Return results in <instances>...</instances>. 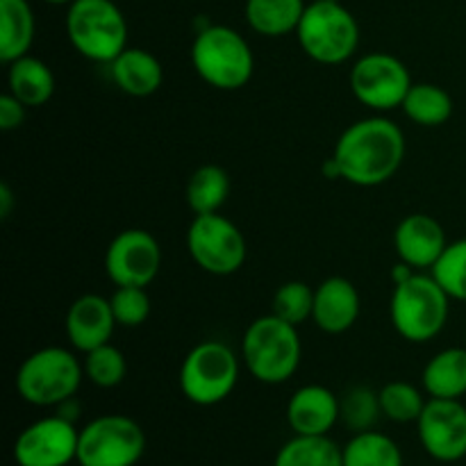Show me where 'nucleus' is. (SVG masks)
<instances>
[{"label":"nucleus","mask_w":466,"mask_h":466,"mask_svg":"<svg viewBox=\"0 0 466 466\" xmlns=\"http://www.w3.org/2000/svg\"><path fill=\"white\" fill-rule=\"evenodd\" d=\"M405 116L421 127H440L453 116V98L449 91L432 82H414L403 100Z\"/></svg>","instance_id":"24"},{"label":"nucleus","mask_w":466,"mask_h":466,"mask_svg":"<svg viewBox=\"0 0 466 466\" xmlns=\"http://www.w3.org/2000/svg\"><path fill=\"white\" fill-rule=\"evenodd\" d=\"M451 296L432 273H414L394 285L390 300V319L394 330L410 344H428L449 323Z\"/></svg>","instance_id":"3"},{"label":"nucleus","mask_w":466,"mask_h":466,"mask_svg":"<svg viewBox=\"0 0 466 466\" xmlns=\"http://www.w3.org/2000/svg\"><path fill=\"white\" fill-rule=\"evenodd\" d=\"M273 466H344V451L328 435H294L280 446Z\"/></svg>","instance_id":"26"},{"label":"nucleus","mask_w":466,"mask_h":466,"mask_svg":"<svg viewBox=\"0 0 466 466\" xmlns=\"http://www.w3.org/2000/svg\"><path fill=\"white\" fill-rule=\"evenodd\" d=\"M296 36L309 59L337 66L358 53L360 23L341 0H314L305 7Z\"/></svg>","instance_id":"6"},{"label":"nucleus","mask_w":466,"mask_h":466,"mask_svg":"<svg viewBox=\"0 0 466 466\" xmlns=\"http://www.w3.org/2000/svg\"><path fill=\"white\" fill-rule=\"evenodd\" d=\"M380 414L382 410L378 391L369 390V387H353L341 399V421L353 432L371 431Z\"/></svg>","instance_id":"32"},{"label":"nucleus","mask_w":466,"mask_h":466,"mask_svg":"<svg viewBox=\"0 0 466 466\" xmlns=\"http://www.w3.org/2000/svg\"><path fill=\"white\" fill-rule=\"evenodd\" d=\"M239 382V358L228 344L208 339L187 353L180 367V390L189 403L212 408L223 403Z\"/></svg>","instance_id":"8"},{"label":"nucleus","mask_w":466,"mask_h":466,"mask_svg":"<svg viewBox=\"0 0 466 466\" xmlns=\"http://www.w3.org/2000/svg\"><path fill=\"white\" fill-rule=\"evenodd\" d=\"M109 73L114 85L132 98H148L159 91L164 82V68L159 59L148 50L130 48V46L109 64Z\"/></svg>","instance_id":"19"},{"label":"nucleus","mask_w":466,"mask_h":466,"mask_svg":"<svg viewBox=\"0 0 466 466\" xmlns=\"http://www.w3.org/2000/svg\"><path fill=\"white\" fill-rule=\"evenodd\" d=\"M162 268L159 241L141 228L123 230L105 250V273L116 287H148Z\"/></svg>","instance_id":"13"},{"label":"nucleus","mask_w":466,"mask_h":466,"mask_svg":"<svg viewBox=\"0 0 466 466\" xmlns=\"http://www.w3.org/2000/svg\"><path fill=\"white\" fill-rule=\"evenodd\" d=\"M80 431L62 414L44 417L23 428L14 441V462L18 466H71L77 462Z\"/></svg>","instance_id":"12"},{"label":"nucleus","mask_w":466,"mask_h":466,"mask_svg":"<svg viewBox=\"0 0 466 466\" xmlns=\"http://www.w3.org/2000/svg\"><path fill=\"white\" fill-rule=\"evenodd\" d=\"M362 299L358 287L341 276L326 278L314 289L312 321L326 335H344L358 323Z\"/></svg>","instance_id":"18"},{"label":"nucleus","mask_w":466,"mask_h":466,"mask_svg":"<svg viewBox=\"0 0 466 466\" xmlns=\"http://www.w3.org/2000/svg\"><path fill=\"white\" fill-rule=\"evenodd\" d=\"M85 378V367L76 353L62 346H46L21 362L16 371V391L35 408H59L76 399Z\"/></svg>","instance_id":"5"},{"label":"nucleus","mask_w":466,"mask_h":466,"mask_svg":"<svg viewBox=\"0 0 466 466\" xmlns=\"http://www.w3.org/2000/svg\"><path fill=\"white\" fill-rule=\"evenodd\" d=\"M82 367H85V378H89L100 390H114L127 376L126 355L112 344L98 346V349L85 353Z\"/></svg>","instance_id":"29"},{"label":"nucleus","mask_w":466,"mask_h":466,"mask_svg":"<svg viewBox=\"0 0 466 466\" xmlns=\"http://www.w3.org/2000/svg\"><path fill=\"white\" fill-rule=\"evenodd\" d=\"M116 326L112 303L100 294H85L73 300L64 319L68 344L80 353H89L98 346L109 344Z\"/></svg>","instance_id":"15"},{"label":"nucleus","mask_w":466,"mask_h":466,"mask_svg":"<svg viewBox=\"0 0 466 466\" xmlns=\"http://www.w3.org/2000/svg\"><path fill=\"white\" fill-rule=\"evenodd\" d=\"M421 382L431 399L462 400L466 396V349L453 346L432 355L423 369Z\"/></svg>","instance_id":"20"},{"label":"nucleus","mask_w":466,"mask_h":466,"mask_svg":"<svg viewBox=\"0 0 466 466\" xmlns=\"http://www.w3.org/2000/svg\"><path fill=\"white\" fill-rule=\"evenodd\" d=\"M419 441L432 460L453 464L466 458V405L462 400L431 399L417 421Z\"/></svg>","instance_id":"14"},{"label":"nucleus","mask_w":466,"mask_h":466,"mask_svg":"<svg viewBox=\"0 0 466 466\" xmlns=\"http://www.w3.org/2000/svg\"><path fill=\"white\" fill-rule=\"evenodd\" d=\"M314 312V289L303 280H289L278 287L273 294L271 314H276L282 321L291 326H303L312 319Z\"/></svg>","instance_id":"30"},{"label":"nucleus","mask_w":466,"mask_h":466,"mask_svg":"<svg viewBox=\"0 0 466 466\" xmlns=\"http://www.w3.org/2000/svg\"><path fill=\"white\" fill-rule=\"evenodd\" d=\"M25 105L16 96L9 94V91L0 96V130H18L23 126V121H25Z\"/></svg>","instance_id":"34"},{"label":"nucleus","mask_w":466,"mask_h":466,"mask_svg":"<svg viewBox=\"0 0 466 466\" xmlns=\"http://www.w3.org/2000/svg\"><path fill=\"white\" fill-rule=\"evenodd\" d=\"M9 94L16 96L27 109L44 107L55 94V73L48 64L39 57L25 55L21 59H14L7 71Z\"/></svg>","instance_id":"21"},{"label":"nucleus","mask_w":466,"mask_h":466,"mask_svg":"<svg viewBox=\"0 0 466 466\" xmlns=\"http://www.w3.org/2000/svg\"><path fill=\"white\" fill-rule=\"evenodd\" d=\"M332 159L341 180L355 187H380L399 173L405 159V135L387 116H369L350 123L337 139Z\"/></svg>","instance_id":"1"},{"label":"nucleus","mask_w":466,"mask_h":466,"mask_svg":"<svg viewBox=\"0 0 466 466\" xmlns=\"http://www.w3.org/2000/svg\"><path fill=\"white\" fill-rule=\"evenodd\" d=\"M412 85L408 66L391 53H367L350 68V91L373 112L400 107Z\"/></svg>","instance_id":"11"},{"label":"nucleus","mask_w":466,"mask_h":466,"mask_svg":"<svg viewBox=\"0 0 466 466\" xmlns=\"http://www.w3.org/2000/svg\"><path fill=\"white\" fill-rule=\"evenodd\" d=\"M187 250L196 267L218 278L239 271L248 253L239 226L218 212L194 217L187 230Z\"/></svg>","instance_id":"10"},{"label":"nucleus","mask_w":466,"mask_h":466,"mask_svg":"<svg viewBox=\"0 0 466 466\" xmlns=\"http://www.w3.org/2000/svg\"><path fill=\"white\" fill-rule=\"evenodd\" d=\"M109 303L114 319L123 328H139L150 317V296L146 287H116Z\"/></svg>","instance_id":"33"},{"label":"nucleus","mask_w":466,"mask_h":466,"mask_svg":"<svg viewBox=\"0 0 466 466\" xmlns=\"http://www.w3.org/2000/svg\"><path fill=\"white\" fill-rule=\"evenodd\" d=\"M341 419V399L323 385H305L287 403V423L294 435L323 437Z\"/></svg>","instance_id":"17"},{"label":"nucleus","mask_w":466,"mask_h":466,"mask_svg":"<svg viewBox=\"0 0 466 466\" xmlns=\"http://www.w3.org/2000/svg\"><path fill=\"white\" fill-rule=\"evenodd\" d=\"M144 453V428L126 414H103L80 431L77 464L82 466H135Z\"/></svg>","instance_id":"9"},{"label":"nucleus","mask_w":466,"mask_h":466,"mask_svg":"<svg viewBox=\"0 0 466 466\" xmlns=\"http://www.w3.org/2000/svg\"><path fill=\"white\" fill-rule=\"evenodd\" d=\"M382 417L394 423H417L428 400L417 385L405 380H391L378 391Z\"/></svg>","instance_id":"28"},{"label":"nucleus","mask_w":466,"mask_h":466,"mask_svg":"<svg viewBox=\"0 0 466 466\" xmlns=\"http://www.w3.org/2000/svg\"><path fill=\"white\" fill-rule=\"evenodd\" d=\"M230 196V176L218 164H203L191 173L187 182V205L198 214H217Z\"/></svg>","instance_id":"25"},{"label":"nucleus","mask_w":466,"mask_h":466,"mask_svg":"<svg viewBox=\"0 0 466 466\" xmlns=\"http://www.w3.org/2000/svg\"><path fill=\"white\" fill-rule=\"evenodd\" d=\"M191 66L205 85L218 91H237L255 73V55L248 41L228 25H205L191 44Z\"/></svg>","instance_id":"4"},{"label":"nucleus","mask_w":466,"mask_h":466,"mask_svg":"<svg viewBox=\"0 0 466 466\" xmlns=\"http://www.w3.org/2000/svg\"><path fill=\"white\" fill-rule=\"evenodd\" d=\"M446 232L435 217L423 212L408 214L394 230V250L408 267L431 271L446 250Z\"/></svg>","instance_id":"16"},{"label":"nucleus","mask_w":466,"mask_h":466,"mask_svg":"<svg viewBox=\"0 0 466 466\" xmlns=\"http://www.w3.org/2000/svg\"><path fill=\"white\" fill-rule=\"evenodd\" d=\"M76 466H82V464H76Z\"/></svg>","instance_id":"37"},{"label":"nucleus","mask_w":466,"mask_h":466,"mask_svg":"<svg viewBox=\"0 0 466 466\" xmlns=\"http://www.w3.org/2000/svg\"><path fill=\"white\" fill-rule=\"evenodd\" d=\"M344 466H403V451L391 440L376 431L355 432L344 449Z\"/></svg>","instance_id":"27"},{"label":"nucleus","mask_w":466,"mask_h":466,"mask_svg":"<svg viewBox=\"0 0 466 466\" xmlns=\"http://www.w3.org/2000/svg\"><path fill=\"white\" fill-rule=\"evenodd\" d=\"M305 7V0H246L244 16L250 30L278 39L299 30Z\"/></svg>","instance_id":"23"},{"label":"nucleus","mask_w":466,"mask_h":466,"mask_svg":"<svg viewBox=\"0 0 466 466\" xmlns=\"http://www.w3.org/2000/svg\"><path fill=\"white\" fill-rule=\"evenodd\" d=\"M44 3H48V5H71L73 0H44Z\"/></svg>","instance_id":"36"},{"label":"nucleus","mask_w":466,"mask_h":466,"mask_svg":"<svg viewBox=\"0 0 466 466\" xmlns=\"http://www.w3.org/2000/svg\"><path fill=\"white\" fill-rule=\"evenodd\" d=\"M66 36L96 64H112L127 48V21L112 0H73L66 9Z\"/></svg>","instance_id":"7"},{"label":"nucleus","mask_w":466,"mask_h":466,"mask_svg":"<svg viewBox=\"0 0 466 466\" xmlns=\"http://www.w3.org/2000/svg\"><path fill=\"white\" fill-rule=\"evenodd\" d=\"M35 30V12L27 0H0V59L5 64L30 55Z\"/></svg>","instance_id":"22"},{"label":"nucleus","mask_w":466,"mask_h":466,"mask_svg":"<svg viewBox=\"0 0 466 466\" xmlns=\"http://www.w3.org/2000/svg\"><path fill=\"white\" fill-rule=\"evenodd\" d=\"M14 209V194L7 182L0 185V218H7Z\"/></svg>","instance_id":"35"},{"label":"nucleus","mask_w":466,"mask_h":466,"mask_svg":"<svg viewBox=\"0 0 466 466\" xmlns=\"http://www.w3.org/2000/svg\"><path fill=\"white\" fill-rule=\"evenodd\" d=\"M303 344L299 328L276 314L255 319L241 339V362L255 380L264 385H282L300 367Z\"/></svg>","instance_id":"2"},{"label":"nucleus","mask_w":466,"mask_h":466,"mask_svg":"<svg viewBox=\"0 0 466 466\" xmlns=\"http://www.w3.org/2000/svg\"><path fill=\"white\" fill-rule=\"evenodd\" d=\"M431 273L451 299L466 303V237L446 246Z\"/></svg>","instance_id":"31"}]
</instances>
